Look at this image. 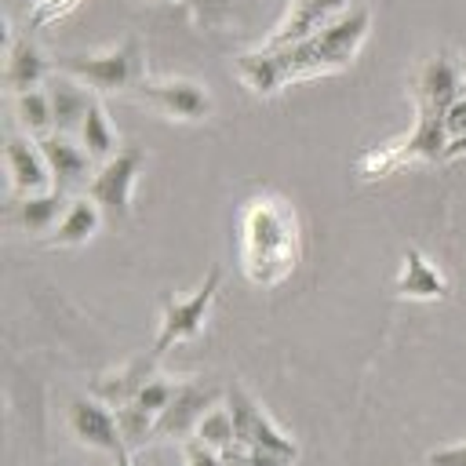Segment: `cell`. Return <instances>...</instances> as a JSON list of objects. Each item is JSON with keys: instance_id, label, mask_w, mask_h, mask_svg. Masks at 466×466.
<instances>
[{"instance_id": "cell-26", "label": "cell", "mask_w": 466, "mask_h": 466, "mask_svg": "<svg viewBox=\"0 0 466 466\" xmlns=\"http://www.w3.org/2000/svg\"><path fill=\"white\" fill-rule=\"evenodd\" d=\"M182 459H186V466H222V451L208 448L200 437L182 441Z\"/></svg>"}, {"instance_id": "cell-13", "label": "cell", "mask_w": 466, "mask_h": 466, "mask_svg": "<svg viewBox=\"0 0 466 466\" xmlns=\"http://www.w3.org/2000/svg\"><path fill=\"white\" fill-rule=\"evenodd\" d=\"M157 360H160V357L149 350V353L131 357L127 364L113 368V371H102V375L91 382V393H95L102 404H109V408H124V404H131V400L138 397V390L157 375Z\"/></svg>"}, {"instance_id": "cell-8", "label": "cell", "mask_w": 466, "mask_h": 466, "mask_svg": "<svg viewBox=\"0 0 466 466\" xmlns=\"http://www.w3.org/2000/svg\"><path fill=\"white\" fill-rule=\"evenodd\" d=\"M215 400H218V390L211 382H200V379L178 382L171 404L157 415L153 441H189V433H197V422L215 408Z\"/></svg>"}, {"instance_id": "cell-20", "label": "cell", "mask_w": 466, "mask_h": 466, "mask_svg": "<svg viewBox=\"0 0 466 466\" xmlns=\"http://www.w3.org/2000/svg\"><path fill=\"white\" fill-rule=\"evenodd\" d=\"M102 226V208L84 193V197H73L62 222L55 226L51 233V244H62V248H76V244H87Z\"/></svg>"}, {"instance_id": "cell-2", "label": "cell", "mask_w": 466, "mask_h": 466, "mask_svg": "<svg viewBox=\"0 0 466 466\" xmlns=\"http://www.w3.org/2000/svg\"><path fill=\"white\" fill-rule=\"evenodd\" d=\"M371 29V11L368 4H353L346 7L339 18H331L320 33H313L309 40L302 44H291V47H277V58L284 66V76L288 84L291 80H306V76H320V73H335V69H346L364 36Z\"/></svg>"}, {"instance_id": "cell-1", "label": "cell", "mask_w": 466, "mask_h": 466, "mask_svg": "<svg viewBox=\"0 0 466 466\" xmlns=\"http://www.w3.org/2000/svg\"><path fill=\"white\" fill-rule=\"evenodd\" d=\"M302 258V226L288 197L266 189L240 211V269L258 288H277Z\"/></svg>"}, {"instance_id": "cell-33", "label": "cell", "mask_w": 466, "mask_h": 466, "mask_svg": "<svg viewBox=\"0 0 466 466\" xmlns=\"http://www.w3.org/2000/svg\"><path fill=\"white\" fill-rule=\"evenodd\" d=\"M462 87H466V62H462Z\"/></svg>"}, {"instance_id": "cell-18", "label": "cell", "mask_w": 466, "mask_h": 466, "mask_svg": "<svg viewBox=\"0 0 466 466\" xmlns=\"http://www.w3.org/2000/svg\"><path fill=\"white\" fill-rule=\"evenodd\" d=\"M4 76H7V87L15 95L33 91L40 80H47V58L40 55V47L33 40H11V33H7V69H4Z\"/></svg>"}, {"instance_id": "cell-24", "label": "cell", "mask_w": 466, "mask_h": 466, "mask_svg": "<svg viewBox=\"0 0 466 466\" xmlns=\"http://www.w3.org/2000/svg\"><path fill=\"white\" fill-rule=\"evenodd\" d=\"M193 437H200V441H204L208 448H215V451L237 444V430H233V415H229V408H211V411L197 422V433H193Z\"/></svg>"}, {"instance_id": "cell-32", "label": "cell", "mask_w": 466, "mask_h": 466, "mask_svg": "<svg viewBox=\"0 0 466 466\" xmlns=\"http://www.w3.org/2000/svg\"><path fill=\"white\" fill-rule=\"evenodd\" d=\"M113 466H135V459H131V451H124V455H116V459H113Z\"/></svg>"}, {"instance_id": "cell-5", "label": "cell", "mask_w": 466, "mask_h": 466, "mask_svg": "<svg viewBox=\"0 0 466 466\" xmlns=\"http://www.w3.org/2000/svg\"><path fill=\"white\" fill-rule=\"evenodd\" d=\"M226 408L233 415V430H237V444L255 448V451H273L284 455L288 462L299 459V444L266 415V408L244 390V386H229L226 390Z\"/></svg>"}, {"instance_id": "cell-4", "label": "cell", "mask_w": 466, "mask_h": 466, "mask_svg": "<svg viewBox=\"0 0 466 466\" xmlns=\"http://www.w3.org/2000/svg\"><path fill=\"white\" fill-rule=\"evenodd\" d=\"M222 288V266H211L204 284L193 291V295H175L167 291L160 299V331H157V342H153V353L164 357L171 346L178 342H189L200 335L211 306H215V295Z\"/></svg>"}, {"instance_id": "cell-15", "label": "cell", "mask_w": 466, "mask_h": 466, "mask_svg": "<svg viewBox=\"0 0 466 466\" xmlns=\"http://www.w3.org/2000/svg\"><path fill=\"white\" fill-rule=\"evenodd\" d=\"M47 98H51V113H55V131L69 135V131H80L87 109H91V95L80 80L73 76H47Z\"/></svg>"}, {"instance_id": "cell-22", "label": "cell", "mask_w": 466, "mask_h": 466, "mask_svg": "<svg viewBox=\"0 0 466 466\" xmlns=\"http://www.w3.org/2000/svg\"><path fill=\"white\" fill-rule=\"evenodd\" d=\"M15 113H18V124L33 135V138H44L55 131V113H51V98L47 91H22L15 95Z\"/></svg>"}, {"instance_id": "cell-16", "label": "cell", "mask_w": 466, "mask_h": 466, "mask_svg": "<svg viewBox=\"0 0 466 466\" xmlns=\"http://www.w3.org/2000/svg\"><path fill=\"white\" fill-rule=\"evenodd\" d=\"M393 291L400 299H444L448 295V277L419 248H408L404 251V269H400Z\"/></svg>"}, {"instance_id": "cell-7", "label": "cell", "mask_w": 466, "mask_h": 466, "mask_svg": "<svg viewBox=\"0 0 466 466\" xmlns=\"http://www.w3.org/2000/svg\"><path fill=\"white\" fill-rule=\"evenodd\" d=\"M146 106H153L157 113L171 116V120H186V124H200L211 116L215 102H211V91L200 87L197 80H142L138 91H135Z\"/></svg>"}, {"instance_id": "cell-12", "label": "cell", "mask_w": 466, "mask_h": 466, "mask_svg": "<svg viewBox=\"0 0 466 466\" xmlns=\"http://www.w3.org/2000/svg\"><path fill=\"white\" fill-rule=\"evenodd\" d=\"M4 160H7V175H11V186H15L18 197L47 193V186L55 182L51 167H47V157H44V149L33 135H7Z\"/></svg>"}, {"instance_id": "cell-17", "label": "cell", "mask_w": 466, "mask_h": 466, "mask_svg": "<svg viewBox=\"0 0 466 466\" xmlns=\"http://www.w3.org/2000/svg\"><path fill=\"white\" fill-rule=\"evenodd\" d=\"M66 208H69L66 189H47V193L18 197V200L11 204V218H15L25 233H44V229H51V226L62 222Z\"/></svg>"}, {"instance_id": "cell-6", "label": "cell", "mask_w": 466, "mask_h": 466, "mask_svg": "<svg viewBox=\"0 0 466 466\" xmlns=\"http://www.w3.org/2000/svg\"><path fill=\"white\" fill-rule=\"evenodd\" d=\"M146 167V149L142 146H124L116 157H109L87 182V197L113 218H127L131 215V193H135V178Z\"/></svg>"}, {"instance_id": "cell-25", "label": "cell", "mask_w": 466, "mask_h": 466, "mask_svg": "<svg viewBox=\"0 0 466 466\" xmlns=\"http://www.w3.org/2000/svg\"><path fill=\"white\" fill-rule=\"evenodd\" d=\"M175 390H178V382H171V379H164V375H153L142 390H138V397H135V404H142L146 411H153V415H160L167 404H171V397H175Z\"/></svg>"}, {"instance_id": "cell-21", "label": "cell", "mask_w": 466, "mask_h": 466, "mask_svg": "<svg viewBox=\"0 0 466 466\" xmlns=\"http://www.w3.org/2000/svg\"><path fill=\"white\" fill-rule=\"evenodd\" d=\"M80 146L91 153V160H109V157H116L120 149H116V127H113V120H109V113H106V106L95 98L91 102V109H87V116H84V124H80Z\"/></svg>"}, {"instance_id": "cell-10", "label": "cell", "mask_w": 466, "mask_h": 466, "mask_svg": "<svg viewBox=\"0 0 466 466\" xmlns=\"http://www.w3.org/2000/svg\"><path fill=\"white\" fill-rule=\"evenodd\" d=\"M69 430H73V437L80 441V444H87V448H98V451H106V455H124V451H131L127 444H124V437H120V426H116V411L109 408V404H102L98 397H73L69 400Z\"/></svg>"}, {"instance_id": "cell-27", "label": "cell", "mask_w": 466, "mask_h": 466, "mask_svg": "<svg viewBox=\"0 0 466 466\" xmlns=\"http://www.w3.org/2000/svg\"><path fill=\"white\" fill-rule=\"evenodd\" d=\"M73 4H76V0H36V7H33V15H29V29H40V25H47L51 18L66 15Z\"/></svg>"}, {"instance_id": "cell-11", "label": "cell", "mask_w": 466, "mask_h": 466, "mask_svg": "<svg viewBox=\"0 0 466 466\" xmlns=\"http://www.w3.org/2000/svg\"><path fill=\"white\" fill-rule=\"evenodd\" d=\"M346 7H353V0H291L284 18L277 22V29L258 44L266 51H277V47H291V44H302L309 40L313 33H320L331 18H339Z\"/></svg>"}, {"instance_id": "cell-9", "label": "cell", "mask_w": 466, "mask_h": 466, "mask_svg": "<svg viewBox=\"0 0 466 466\" xmlns=\"http://www.w3.org/2000/svg\"><path fill=\"white\" fill-rule=\"evenodd\" d=\"M466 95L462 87V66H455L448 55H430L415 76H411V98H415V113H433L444 116L448 106Z\"/></svg>"}, {"instance_id": "cell-29", "label": "cell", "mask_w": 466, "mask_h": 466, "mask_svg": "<svg viewBox=\"0 0 466 466\" xmlns=\"http://www.w3.org/2000/svg\"><path fill=\"white\" fill-rule=\"evenodd\" d=\"M426 466H466V441L430 451V455H426Z\"/></svg>"}, {"instance_id": "cell-19", "label": "cell", "mask_w": 466, "mask_h": 466, "mask_svg": "<svg viewBox=\"0 0 466 466\" xmlns=\"http://www.w3.org/2000/svg\"><path fill=\"white\" fill-rule=\"evenodd\" d=\"M233 66H237L240 80H244L255 95H262V98H269V95H277L280 87H288V76H284V66H280V58H277V51L255 47V51H248V55H237Z\"/></svg>"}, {"instance_id": "cell-23", "label": "cell", "mask_w": 466, "mask_h": 466, "mask_svg": "<svg viewBox=\"0 0 466 466\" xmlns=\"http://www.w3.org/2000/svg\"><path fill=\"white\" fill-rule=\"evenodd\" d=\"M116 411V426H120V437H124V444L135 451V448H142V444H149L153 441V433H157V415L153 411H146L142 404H124V408H113Z\"/></svg>"}, {"instance_id": "cell-31", "label": "cell", "mask_w": 466, "mask_h": 466, "mask_svg": "<svg viewBox=\"0 0 466 466\" xmlns=\"http://www.w3.org/2000/svg\"><path fill=\"white\" fill-rule=\"evenodd\" d=\"M462 153H466V135L455 138V142H448V160H455V157H462Z\"/></svg>"}, {"instance_id": "cell-28", "label": "cell", "mask_w": 466, "mask_h": 466, "mask_svg": "<svg viewBox=\"0 0 466 466\" xmlns=\"http://www.w3.org/2000/svg\"><path fill=\"white\" fill-rule=\"evenodd\" d=\"M444 127H448V138H451V142L466 135V95H459V98L448 106V113H444Z\"/></svg>"}, {"instance_id": "cell-3", "label": "cell", "mask_w": 466, "mask_h": 466, "mask_svg": "<svg viewBox=\"0 0 466 466\" xmlns=\"http://www.w3.org/2000/svg\"><path fill=\"white\" fill-rule=\"evenodd\" d=\"M55 69L95 91H138V84L146 80L142 40L127 36L120 47L102 55H55Z\"/></svg>"}, {"instance_id": "cell-30", "label": "cell", "mask_w": 466, "mask_h": 466, "mask_svg": "<svg viewBox=\"0 0 466 466\" xmlns=\"http://www.w3.org/2000/svg\"><path fill=\"white\" fill-rule=\"evenodd\" d=\"M222 466H251L248 448H244V444H229V448H222Z\"/></svg>"}, {"instance_id": "cell-14", "label": "cell", "mask_w": 466, "mask_h": 466, "mask_svg": "<svg viewBox=\"0 0 466 466\" xmlns=\"http://www.w3.org/2000/svg\"><path fill=\"white\" fill-rule=\"evenodd\" d=\"M44 157H47V167H51V178H55V189H73L80 182H87V171H91V153L73 142L69 135L62 131H51L44 138H36Z\"/></svg>"}]
</instances>
